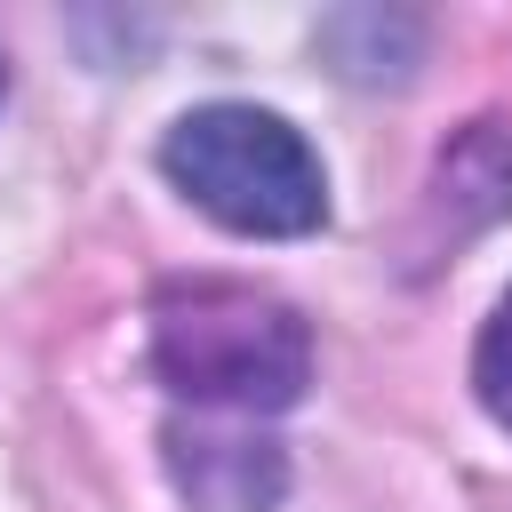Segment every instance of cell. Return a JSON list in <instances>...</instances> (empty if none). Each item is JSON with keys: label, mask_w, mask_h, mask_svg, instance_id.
<instances>
[{"label": "cell", "mask_w": 512, "mask_h": 512, "mask_svg": "<svg viewBox=\"0 0 512 512\" xmlns=\"http://www.w3.org/2000/svg\"><path fill=\"white\" fill-rule=\"evenodd\" d=\"M448 208H464L456 240L480 232V224H496L512 208V136H504V120H472L440 152V168H432V216H448Z\"/></svg>", "instance_id": "277c9868"}, {"label": "cell", "mask_w": 512, "mask_h": 512, "mask_svg": "<svg viewBox=\"0 0 512 512\" xmlns=\"http://www.w3.org/2000/svg\"><path fill=\"white\" fill-rule=\"evenodd\" d=\"M168 184L240 240H304L328 224V168L264 104H200L160 136Z\"/></svg>", "instance_id": "7a4b0ae2"}, {"label": "cell", "mask_w": 512, "mask_h": 512, "mask_svg": "<svg viewBox=\"0 0 512 512\" xmlns=\"http://www.w3.org/2000/svg\"><path fill=\"white\" fill-rule=\"evenodd\" d=\"M168 480L192 512H272L288 496V456L280 440L248 432V424H168Z\"/></svg>", "instance_id": "3957f363"}, {"label": "cell", "mask_w": 512, "mask_h": 512, "mask_svg": "<svg viewBox=\"0 0 512 512\" xmlns=\"http://www.w3.org/2000/svg\"><path fill=\"white\" fill-rule=\"evenodd\" d=\"M0 96H8V64H0Z\"/></svg>", "instance_id": "52a82bcc"}, {"label": "cell", "mask_w": 512, "mask_h": 512, "mask_svg": "<svg viewBox=\"0 0 512 512\" xmlns=\"http://www.w3.org/2000/svg\"><path fill=\"white\" fill-rule=\"evenodd\" d=\"M320 56L344 80H408L416 72V16H384V8H336L320 24Z\"/></svg>", "instance_id": "5b68a950"}, {"label": "cell", "mask_w": 512, "mask_h": 512, "mask_svg": "<svg viewBox=\"0 0 512 512\" xmlns=\"http://www.w3.org/2000/svg\"><path fill=\"white\" fill-rule=\"evenodd\" d=\"M152 376L208 416H280L312 384V328L248 280H168L152 296Z\"/></svg>", "instance_id": "6da1fadb"}, {"label": "cell", "mask_w": 512, "mask_h": 512, "mask_svg": "<svg viewBox=\"0 0 512 512\" xmlns=\"http://www.w3.org/2000/svg\"><path fill=\"white\" fill-rule=\"evenodd\" d=\"M472 392H480V408L512 432V288L496 296V312H488V328H480V344H472Z\"/></svg>", "instance_id": "8992f818"}]
</instances>
